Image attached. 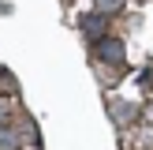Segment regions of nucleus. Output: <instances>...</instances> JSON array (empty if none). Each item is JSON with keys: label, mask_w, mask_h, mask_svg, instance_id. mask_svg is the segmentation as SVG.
I'll use <instances>...</instances> for the list:
<instances>
[{"label": "nucleus", "mask_w": 153, "mask_h": 150, "mask_svg": "<svg viewBox=\"0 0 153 150\" xmlns=\"http://www.w3.org/2000/svg\"><path fill=\"white\" fill-rule=\"evenodd\" d=\"M7 120V105H4V98H0V124Z\"/></svg>", "instance_id": "obj_6"}, {"label": "nucleus", "mask_w": 153, "mask_h": 150, "mask_svg": "<svg viewBox=\"0 0 153 150\" xmlns=\"http://www.w3.org/2000/svg\"><path fill=\"white\" fill-rule=\"evenodd\" d=\"M22 146H26V135L19 131V124L4 120L0 124V150H22Z\"/></svg>", "instance_id": "obj_4"}, {"label": "nucleus", "mask_w": 153, "mask_h": 150, "mask_svg": "<svg viewBox=\"0 0 153 150\" xmlns=\"http://www.w3.org/2000/svg\"><path fill=\"white\" fill-rule=\"evenodd\" d=\"M94 4V11H105V15H120L127 8V0H90Z\"/></svg>", "instance_id": "obj_5"}, {"label": "nucleus", "mask_w": 153, "mask_h": 150, "mask_svg": "<svg viewBox=\"0 0 153 150\" xmlns=\"http://www.w3.org/2000/svg\"><path fill=\"white\" fill-rule=\"evenodd\" d=\"M108 22H112V15H105V11H82L79 15V34L90 45H97L101 38H108Z\"/></svg>", "instance_id": "obj_2"}, {"label": "nucleus", "mask_w": 153, "mask_h": 150, "mask_svg": "<svg viewBox=\"0 0 153 150\" xmlns=\"http://www.w3.org/2000/svg\"><path fill=\"white\" fill-rule=\"evenodd\" d=\"M108 112H112V120H116L120 128L138 124V116H142V109H138L134 101H112V105H108Z\"/></svg>", "instance_id": "obj_3"}, {"label": "nucleus", "mask_w": 153, "mask_h": 150, "mask_svg": "<svg viewBox=\"0 0 153 150\" xmlns=\"http://www.w3.org/2000/svg\"><path fill=\"white\" fill-rule=\"evenodd\" d=\"M94 60H97V64L116 68V71H123V64H127V45H123V38H116V34L101 38V41L94 45Z\"/></svg>", "instance_id": "obj_1"}]
</instances>
